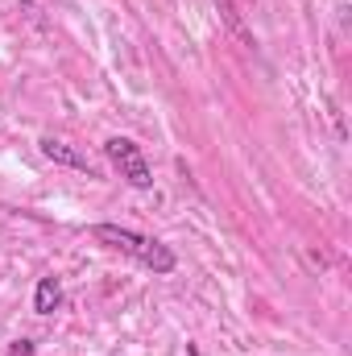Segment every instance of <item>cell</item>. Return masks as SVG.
I'll return each mask as SVG.
<instances>
[{
	"label": "cell",
	"instance_id": "cell-1",
	"mask_svg": "<svg viewBox=\"0 0 352 356\" xmlns=\"http://www.w3.org/2000/svg\"><path fill=\"white\" fill-rule=\"evenodd\" d=\"M91 236H95L104 249L133 257L137 266H145L150 273H158V277H166V273H175L178 269L175 249L162 245V241H154V236H145V232H133V228H120V224H95Z\"/></svg>",
	"mask_w": 352,
	"mask_h": 356
},
{
	"label": "cell",
	"instance_id": "cell-2",
	"mask_svg": "<svg viewBox=\"0 0 352 356\" xmlns=\"http://www.w3.org/2000/svg\"><path fill=\"white\" fill-rule=\"evenodd\" d=\"M104 158L112 162V170L125 178L133 191H150V186H154V170H150V162H145V154H141L137 141H129V137H108V141H104Z\"/></svg>",
	"mask_w": 352,
	"mask_h": 356
},
{
	"label": "cell",
	"instance_id": "cell-3",
	"mask_svg": "<svg viewBox=\"0 0 352 356\" xmlns=\"http://www.w3.org/2000/svg\"><path fill=\"white\" fill-rule=\"evenodd\" d=\"M38 149H42V158H50L54 166H67V170H79V175L95 178V166L88 162V154H79L75 145H67V141H58V137H42Z\"/></svg>",
	"mask_w": 352,
	"mask_h": 356
},
{
	"label": "cell",
	"instance_id": "cell-4",
	"mask_svg": "<svg viewBox=\"0 0 352 356\" xmlns=\"http://www.w3.org/2000/svg\"><path fill=\"white\" fill-rule=\"evenodd\" d=\"M58 307H63V282H58L54 273L38 277V290H33V311H38V315H54Z\"/></svg>",
	"mask_w": 352,
	"mask_h": 356
},
{
	"label": "cell",
	"instance_id": "cell-5",
	"mask_svg": "<svg viewBox=\"0 0 352 356\" xmlns=\"http://www.w3.org/2000/svg\"><path fill=\"white\" fill-rule=\"evenodd\" d=\"M216 8H220V17H224V25H228V29H232V33H237V38H241L245 46H253V33L245 29V21H241V13L232 8V0H216Z\"/></svg>",
	"mask_w": 352,
	"mask_h": 356
},
{
	"label": "cell",
	"instance_id": "cell-6",
	"mask_svg": "<svg viewBox=\"0 0 352 356\" xmlns=\"http://www.w3.org/2000/svg\"><path fill=\"white\" fill-rule=\"evenodd\" d=\"M8 356H33V340H17V344L8 348Z\"/></svg>",
	"mask_w": 352,
	"mask_h": 356
},
{
	"label": "cell",
	"instance_id": "cell-7",
	"mask_svg": "<svg viewBox=\"0 0 352 356\" xmlns=\"http://www.w3.org/2000/svg\"><path fill=\"white\" fill-rule=\"evenodd\" d=\"M186 356H199V344H186Z\"/></svg>",
	"mask_w": 352,
	"mask_h": 356
}]
</instances>
